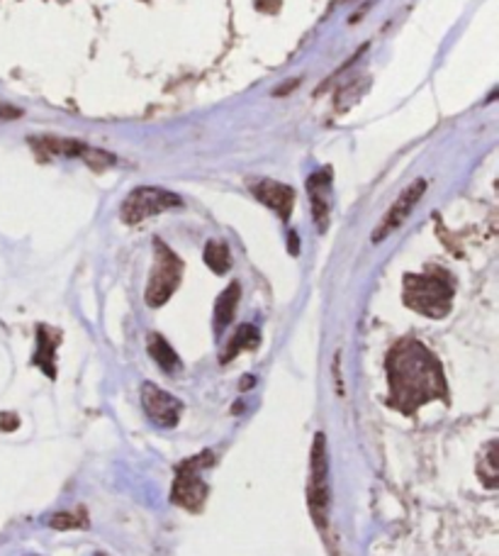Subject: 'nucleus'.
Returning <instances> with one entry per match:
<instances>
[{
  "instance_id": "obj_9",
  "label": "nucleus",
  "mask_w": 499,
  "mask_h": 556,
  "mask_svg": "<svg viewBox=\"0 0 499 556\" xmlns=\"http://www.w3.org/2000/svg\"><path fill=\"white\" fill-rule=\"evenodd\" d=\"M252 193L264 205H268L271 211H276L281 220H287V217H291L293 205H295V191L291 186L278 184V181H268V178H264V181L252 184Z\"/></svg>"
},
{
  "instance_id": "obj_4",
  "label": "nucleus",
  "mask_w": 499,
  "mask_h": 556,
  "mask_svg": "<svg viewBox=\"0 0 499 556\" xmlns=\"http://www.w3.org/2000/svg\"><path fill=\"white\" fill-rule=\"evenodd\" d=\"M183 278V262L162 240L154 242V271L146 283V303L162 307L176 293Z\"/></svg>"
},
{
  "instance_id": "obj_19",
  "label": "nucleus",
  "mask_w": 499,
  "mask_h": 556,
  "mask_svg": "<svg viewBox=\"0 0 499 556\" xmlns=\"http://www.w3.org/2000/svg\"><path fill=\"white\" fill-rule=\"evenodd\" d=\"M17 425H20L17 415H13V413H3V415H0V430H5V432L17 430Z\"/></svg>"
},
{
  "instance_id": "obj_8",
  "label": "nucleus",
  "mask_w": 499,
  "mask_h": 556,
  "mask_svg": "<svg viewBox=\"0 0 499 556\" xmlns=\"http://www.w3.org/2000/svg\"><path fill=\"white\" fill-rule=\"evenodd\" d=\"M426 191V181H422V178H417V181L407 188V191L397 198L395 205L387 211V215L381 220V225L375 227L373 232V242H383L391 237L395 230H399V227L405 225V220L409 217V213L414 211V205L422 201V195Z\"/></svg>"
},
{
  "instance_id": "obj_2",
  "label": "nucleus",
  "mask_w": 499,
  "mask_h": 556,
  "mask_svg": "<svg viewBox=\"0 0 499 556\" xmlns=\"http://www.w3.org/2000/svg\"><path fill=\"white\" fill-rule=\"evenodd\" d=\"M456 295V283L453 276L446 269H428L424 274H407L405 276V291L402 301L419 315L434 317V320H442L448 313H451Z\"/></svg>"
},
{
  "instance_id": "obj_13",
  "label": "nucleus",
  "mask_w": 499,
  "mask_h": 556,
  "mask_svg": "<svg viewBox=\"0 0 499 556\" xmlns=\"http://www.w3.org/2000/svg\"><path fill=\"white\" fill-rule=\"evenodd\" d=\"M239 295H242V288H239V283H232L222 295L217 298V305H215V332L217 334H222L225 327L234 320Z\"/></svg>"
},
{
  "instance_id": "obj_14",
  "label": "nucleus",
  "mask_w": 499,
  "mask_h": 556,
  "mask_svg": "<svg viewBox=\"0 0 499 556\" xmlns=\"http://www.w3.org/2000/svg\"><path fill=\"white\" fill-rule=\"evenodd\" d=\"M146 350L166 374H174L181 369V359H178V354L171 350V344H168L162 334H149Z\"/></svg>"
},
{
  "instance_id": "obj_12",
  "label": "nucleus",
  "mask_w": 499,
  "mask_h": 556,
  "mask_svg": "<svg viewBox=\"0 0 499 556\" xmlns=\"http://www.w3.org/2000/svg\"><path fill=\"white\" fill-rule=\"evenodd\" d=\"M29 144H33L39 154H47V156H84V154H91V149L81 142H68V139H29Z\"/></svg>"
},
{
  "instance_id": "obj_6",
  "label": "nucleus",
  "mask_w": 499,
  "mask_h": 556,
  "mask_svg": "<svg viewBox=\"0 0 499 556\" xmlns=\"http://www.w3.org/2000/svg\"><path fill=\"white\" fill-rule=\"evenodd\" d=\"M329 462H327V437L319 432L312 444V464H309V485H307V501L309 510L315 515L317 528L327 525V510H329Z\"/></svg>"
},
{
  "instance_id": "obj_18",
  "label": "nucleus",
  "mask_w": 499,
  "mask_h": 556,
  "mask_svg": "<svg viewBox=\"0 0 499 556\" xmlns=\"http://www.w3.org/2000/svg\"><path fill=\"white\" fill-rule=\"evenodd\" d=\"M54 530H78V528H86L88 520H86V513L78 510V513H56L52 520H49Z\"/></svg>"
},
{
  "instance_id": "obj_10",
  "label": "nucleus",
  "mask_w": 499,
  "mask_h": 556,
  "mask_svg": "<svg viewBox=\"0 0 499 556\" xmlns=\"http://www.w3.org/2000/svg\"><path fill=\"white\" fill-rule=\"evenodd\" d=\"M307 191H309V201H312L317 230L324 232L329 225V207H332V193H329L332 191V172L324 168V172H317L309 176Z\"/></svg>"
},
{
  "instance_id": "obj_17",
  "label": "nucleus",
  "mask_w": 499,
  "mask_h": 556,
  "mask_svg": "<svg viewBox=\"0 0 499 556\" xmlns=\"http://www.w3.org/2000/svg\"><path fill=\"white\" fill-rule=\"evenodd\" d=\"M477 476H481L487 489H495L497 485V444L495 442L487 444V452L481 459V464H477Z\"/></svg>"
},
{
  "instance_id": "obj_15",
  "label": "nucleus",
  "mask_w": 499,
  "mask_h": 556,
  "mask_svg": "<svg viewBox=\"0 0 499 556\" xmlns=\"http://www.w3.org/2000/svg\"><path fill=\"white\" fill-rule=\"evenodd\" d=\"M258 344H261V332H258L254 325H242V327H239V330L234 332L232 340H229L227 350H225V354H222V364L232 362L239 352L256 350Z\"/></svg>"
},
{
  "instance_id": "obj_3",
  "label": "nucleus",
  "mask_w": 499,
  "mask_h": 556,
  "mask_svg": "<svg viewBox=\"0 0 499 556\" xmlns=\"http://www.w3.org/2000/svg\"><path fill=\"white\" fill-rule=\"evenodd\" d=\"M215 464V454L213 452H203L193 456V459L183 462L176 469V481H174V491H171V501L181 508L200 513L209 495L207 483L203 481V469L205 466Z\"/></svg>"
},
{
  "instance_id": "obj_5",
  "label": "nucleus",
  "mask_w": 499,
  "mask_h": 556,
  "mask_svg": "<svg viewBox=\"0 0 499 556\" xmlns=\"http://www.w3.org/2000/svg\"><path fill=\"white\" fill-rule=\"evenodd\" d=\"M181 205L183 201L176 193L164 191V188L142 186V188H135V191L125 198L119 217H123L125 225H139L142 220H146V217L174 211V207H181Z\"/></svg>"
},
{
  "instance_id": "obj_1",
  "label": "nucleus",
  "mask_w": 499,
  "mask_h": 556,
  "mask_svg": "<svg viewBox=\"0 0 499 556\" xmlns=\"http://www.w3.org/2000/svg\"><path fill=\"white\" fill-rule=\"evenodd\" d=\"M387 405L402 415H414L422 405L432 401H448V386L444 366L436 354L419 340H399L385 362Z\"/></svg>"
},
{
  "instance_id": "obj_11",
  "label": "nucleus",
  "mask_w": 499,
  "mask_h": 556,
  "mask_svg": "<svg viewBox=\"0 0 499 556\" xmlns=\"http://www.w3.org/2000/svg\"><path fill=\"white\" fill-rule=\"evenodd\" d=\"M59 340H62V334L56 330H49V327L39 325L37 327V352L33 356V364L39 366L49 379H56V346Z\"/></svg>"
},
{
  "instance_id": "obj_16",
  "label": "nucleus",
  "mask_w": 499,
  "mask_h": 556,
  "mask_svg": "<svg viewBox=\"0 0 499 556\" xmlns=\"http://www.w3.org/2000/svg\"><path fill=\"white\" fill-rule=\"evenodd\" d=\"M205 264L215 274H227L232 266V256H229V247L225 242H207L205 244Z\"/></svg>"
},
{
  "instance_id": "obj_7",
  "label": "nucleus",
  "mask_w": 499,
  "mask_h": 556,
  "mask_svg": "<svg viewBox=\"0 0 499 556\" xmlns=\"http://www.w3.org/2000/svg\"><path fill=\"white\" fill-rule=\"evenodd\" d=\"M142 405L149 420H152L156 427H164V430H171V427L178 425L183 413V403L174 399L171 393H166L158 389L154 383H144L142 386Z\"/></svg>"
}]
</instances>
